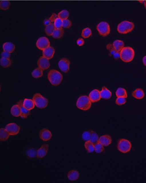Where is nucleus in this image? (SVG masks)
I'll return each instance as SVG.
<instances>
[{"label":"nucleus","instance_id":"obj_1","mask_svg":"<svg viewBox=\"0 0 146 183\" xmlns=\"http://www.w3.org/2000/svg\"><path fill=\"white\" fill-rule=\"evenodd\" d=\"M48 78L51 84L54 86H58L62 81L63 76L58 70L52 69L48 72Z\"/></svg>","mask_w":146,"mask_h":183},{"label":"nucleus","instance_id":"obj_2","mask_svg":"<svg viewBox=\"0 0 146 183\" xmlns=\"http://www.w3.org/2000/svg\"><path fill=\"white\" fill-rule=\"evenodd\" d=\"M135 57V51L131 47H124L120 52V58L123 62H131Z\"/></svg>","mask_w":146,"mask_h":183},{"label":"nucleus","instance_id":"obj_3","mask_svg":"<svg viewBox=\"0 0 146 183\" xmlns=\"http://www.w3.org/2000/svg\"><path fill=\"white\" fill-rule=\"evenodd\" d=\"M91 100L87 96H81L77 100V108L80 110L87 111L91 108Z\"/></svg>","mask_w":146,"mask_h":183},{"label":"nucleus","instance_id":"obj_4","mask_svg":"<svg viewBox=\"0 0 146 183\" xmlns=\"http://www.w3.org/2000/svg\"><path fill=\"white\" fill-rule=\"evenodd\" d=\"M135 27V25L133 22L128 21H123L117 26V32L122 34H126L132 32Z\"/></svg>","mask_w":146,"mask_h":183},{"label":"nucleus","instance_id":"obj_5","mask_svg":"<svg viewBox=\"0 0 146 183\" xmlns=\"http://www.w3.org/2000/svg\"><path fill=\"white\" fill-rule=\"evenodd\" d=\"M33 100L35 105L38 108L43 109L48 106V99L43 97L40 93H36L33 96Z\"/></svg>","mask_w":146,"mask_h":183},{"label":"nucleus","instance_id":"obj_6","mask_svg":"<svg viewBox=\"0 0 146 183\" xmlns=\"http://www.w3.org/2000/svg\"><path fill=\"white\" fill-rule=\"evenodd\" d=\"M131 143L128 139H121L117 144V149L123 153H126L131 150Z\"/></svg>","mask_w":146,"mask_h":183},{"label":"nucleus","instance_id":"obj_7","mask_svg":"<svg viewBox=\"0 0 146 183\" xmlns=\"http://www.w3.org/2000/svg\"><path fill=\"white\" fill-rule=\"evenodd\" d=\"M96 29L99 34L102 36H106L110 33V25L105 22H100L96 27Z\"/></svg>","mask_w":146,"mask_h":183},{"label":"nucleus","instance_id":"obj_8","mask_svg":"<svg viewBox=\"0 0 146 183\" xmlns=\"http://www.w3.org/2000/svg\"><path fill=\"white\" fill-rule=\"evenodd\" d=\"M36 45L38 49L43 51L45 48L50 46V43L47 37H41L37 41Z\"/></svg>","mask_w":146,"mask_h":183},{"label":"nucleus","instance_id":"obj_9","mask_svg":"<svg viewBox=\"0 0 146 183\" xmlns=\"http://www.w3.org/2000/svg\"><path fill=\"white\" fill-rule=\"evenodd\" d=\"M5 129L10 135H16L20 132V127L15 123H10L7 124Z\"/></svg>","mask_w":146,"mask_h":183},{"label":"nucleus","instance_id":"obj_10","mask_svg":"<svg viewBox=\"0 0 146 183\" xmlns=\"http://www.w3.org/2000/svg\"><path fill=\"white\" fill-rule=\"evenodd\" d=\"M70 64V62L69 60L66 58H63L60 59L59 61L58 67L64 73H67L69 70Z\"/></svg>","mask_w":146,"mask_h":183},{"label":"nucleus","instance_id":"obj_11","mask_svg":"<svg viewBox=\"0 0 146 183\" xmlns=\"http://www.w3.org/2000/svg\"><path fill=\"white\" fill-rule=\"evenodd\" d=\"M37 65L42 69L46 70L50 68V63L49 60L44 57H41L37 61Z\"/></svg>","mask_w":146,"mask_h":183},{"label":"nucleus","instance_id":"obj_12","mask_svg":"<svg viewBox=\"0 0 146 183\" xmlns=\"http://www.w3.org/2000/svg\"><path fill=\"white\" fill-rule=\"evenodd\" d=\"M40 139L44 141H48L51 139L52 133L46 128L42 129L39 134Z\"/></svg>","mask_w":146,"mask_h":183},{"label":"nucleus","instance_id":"obj_13","mask_svg":"<svg viewBox=\"0 0 146 183\" xmlns=\"http://www.w3.org/2000/svg\"><path fill=\"white\" fill-rule=\"evenodd\" d=\"M89 98L91 100L92 102L95 103L98 102L99 101H100V100L101 99V97H100V92L98 89H97L92 90L90 93V94L89 95Z\"/></svg>","mask_w":146,"mask_h":183},{"label":"nucleus","instance_id":"obj_14","mask_svg":"<svg viewBox=\"0 0 146 183\" xmlns=\"http://www.w3.org/2000/svg\"><path fill=\"white\" fill-rule=\"evenodd\" d=\"M99 142L102 144L104 147H107L110 145L112 142V137L109 135L101 136L99 139Z\"/></svg>","mask_w":146,"mask_h":183},{"label":"nucleus","instance_id":"obj_15","mask_svg":"<svg viewBox=\"0 0 146 183\" xmlns=\"http://www.w3.org/2000/svg\"><path fill=\"white\" fill-rule=\"evenodd\" d=\"M55 53V50L51 46H49L43 51V56L50 60L51 59Z\"/></svg>","mask_w":146,"mask_h":183},{"label":"nucleus","instance_id":"obj_16","mask_svg":"<svg viewBox=\"0 0 146 183\" xmlns=\"http://www.w3.org/2000/svg\"><path fill=\"white\" fill-rule=\"evenodd\" d=\"M20 109H21V116L20 117L22 119H26L30 114V110L27 109L23 106V102L22 100H20L18 103Z\"/></svg>","mask_w":146,"mask_h":183},{"label":"nucleus","instance_id":"obj_17","mask_svg":"<svg viewBox=\"0 0 146 183\" xmlns=\"http://www.w3.org/2000/svg\"><path fill=\"white\" fill-rule=\"evenodd\" d=\"M48 145L45 144L40 147L37 151V157L38 158H42L44 157L48 153Z\"/></svg>","mask_w":146,"mask_h":183},{"label":"nucleus","instance_id":"obj_18","mask_svg":"<svg viewBox=\"0 0 146 183\" xmlns=\"http://www.w3.org/2000/svg\"><path fill=\"white\" fill-rule=\"evenodd\" d=\"M100 95L101 98L108 100L111 98L112 93L109 89H108V88L104 86L102 87V91L100 92Z\"/></svg>","mask_w":146,"mask_h":183},{"label":"nucleus","instance_id":"obj_19","mask_svg":"<svg viewBox=\"0 0 146 183\" xmlns=\"http://www.w3.org/2000/svg\"><path fill=\"white\" fill-rule=\"evenodd\" d=\"M132 95L137 99H142L145 96V93L141 88H137L132 93Z\"/></svg>","mask_w":146,"mask_h":183},{"label":"nucleus","instance_id":"obj_20","mask_svg":"<svg viewBox=\"0 0 146 183\" xmlns=\"http://www.w3.org/2000/svg\"><path fill=\"white\" fill-rule=\"evenodd\" d=\"M10 112L12 116L15 117H20L21 116V109L18 104H16L11 108Z\"/></svg>","mask_w":146,"mask_h":183},{"label":"nucleus","instance_id":"obj_21","mask_svg":"<svg viewBox=\"0 0 146 183\" xmlns=\"http://www.w3.org/2000/svg\"><path fill=\"white\" fill-rule=\"evenodd\" d=\"M23 106L28 110H31L35 106L33 100L25 99L23 100Z\"/></svg>","mask_w":146,"mask_h":183},{"label":"nucleus","instance_id":"obj_22","mask_svg":"<svg viewBox=\"0 0 146 183\" xmlns=\"http://www.w3.org/2000/svg\"><path fill=\"white\" fill-rule=\"evenodd\" d=\"M3 49L4 51L8 52L11 53L15 50V45L11 42H6L3 45Z\"/></svg>","mask_w":146,"mask_h":183},{"label":"nucleus","instance_id":"obj_23","mask_svg":"<svg viewBox=\"0 0 146 183\" xmlns=\"http://www.w3.org/2000/svg\"><path fill=\"white\" fill-rule=\"evenodd\" d=\"M79 177V173L76 170H71L68 172V178L70 180L74 181L78 180Z\"/></svg>","mask_w":146,"mask_h":183},{"label":"nucleus","instance_id":"obj_24","mask_svg":"<svg viewBox=\"0 0 146 183\" xmlns=\"http://www.w3.org/2000/svg\"><path fill=\"white\" fill-rule=\"evenodd\" d=\"M10 135V134L6 130L5 128V129L4 128H1V129H0V139L1 141H7L9 139Z\"/></svg>","mask_w":146,"mask_h":183},{"label":"nucleus","instance_id":"obj_25","mask_svg":"<svg viewBox=\"0 0 146 183\" xmlns=\"http://www.w3.org/2000/svg\"><path fill=\"white\" fill-rule=\"evenodd\" d=\"M113 45L117 51L121 52L124 47V42L120 40H115L113 43Z\"/></svg>","mask_w":146,"mask_h":183},{"label":"nucleus","instance_id":"obj_26","mask_svg":"<svg viewBox=\"0 0 146 183\" xmlns=\"http://www.w3.org/2000/svg\"><path fill=\"white\" fill-rule=\"evenodd\" d=\"M55 30V27L54 23L51 22L46 26L45 31L48 36H52Z\"/></svg>","mask_w":146,"mask_h":183},{"label":"nucleus","instance_id":"obj_27","mask_svg":"<svg viewBox=\"0 0 146 183\" xmlns=\"http://www.w3.org/2000/svg\"><path fill=\"white\" fill-rule=\"evenodd\" d=\"M84 147L88 153H92L95 151V145L90 141H86Z\"/></svg>","mask_w":146,"mask_h":183},{"label":"nucleus","instance_id":"obj_28","mask_svg":"<svg viewBox=\"0 0 146 183\" xmlns=\"http://www.w3.org/2000/svg\"><path fill=\"white\" fill-rule=\"evenodd\" d=\"M63 34H64V30L62 28L61 29L55 28L52 36L55 39H59V38H61L63 36Z\"/></svg>","mask_w":146,"mask_h":183},{"label":"nucleus","instance_id":"obj_29","mask_svg":"<svg viewBox=\"0 0 146 183\" xmlns=\"http://www.w3.org/2000/svg\"><path fill=\"white\" fill-rule=\"evenodd\" d=\"M43 70L40 67L37 68L34 70L31 73V75L35 78H39L43 76Z\"/></svg>","mask_w":146,"mask_h":183},{"label":"nucleus","instance_id":"obj_30","mask_svg":"<svg viewBox=\"0 0 146 183\" xmlns=\"http://www.w3.org/2000/svg\"><path fill=\"white\" fill-rule=\"evenodd\" d=\"M116 95L117 98L119 97H123L127 98L128 97L127 91L123 88L120 87L118 88L116 92Z\"/></svg>","mask_w":146,"mask_h":183},{"label":"nucleus","instance_id":"obj_31","mask_svg":"<svg viewBox=\"0 0 146 183\" xmlns=\"http://www.w3.org/2000/svg\"><path fill=\"white\" fill-rule=\"evenodd\" d=\"M0 63L1 66H2L4 68H7L11 66V60L5 58H1L0 59Z\"/></svg>","mask_w":146,"mask_h":183},{"label":"nucleus","instance_id":"obj_32","mask_svg":"<svg viewBox=\"0 0 146 183\" xmlns=\"http://www.w3.org/2000/svg\"><path fill=\"white\" fill-rule=\"evenodd\" d=\"M92 35L91 30L89 28H85L82 30L81 33V36L84 38H87L91 36Z\"/></svg>","mask_w":146,"mask_h":183},{"label":"nucleus","instance_id":"obj_33","mask_svg":"<svg viewBox=\"0 0 146 183\" xmlns=\"http://www.w3.org/2000/svg\"><path fill=\"white\" fill-rule=\"evenodd\" d=\"M58 15V18L61 19L62 20L66 19L69 17V12L66 10H64L60 12Z\"/></svg>","mask_w":146,"mask_h":183},{"label":"nucleus","instance_id":"obj_34","mask_svg":"<svg viewBox=\"0 0 146 183\" xmlns=\"http://www.w3.org/2000/svg\"><path fill=\"white\" fill-rule=\"evenodd\" d=\"M90 132H91V137H90V141L95 145V144L98 142L99 138L98 135L95 132H93L92 131H91Z\"/></svg>","mask_w":146,"mask_h":183},{"label":"nucleus","instance_id":"obj_35","mask_svg":"<svg viewBox=\"0 0 146 183\" xmlns=\"http://www.w3.org/2000/svg\"><path fill=\"white\" fill-rule=\"evenodd\" d=\"M10 5V2L9 1H1L0 3V7L1 9L2 10H7Z\"/></svg>","mask_w":146,"mask_h":183},{"label":"nucleus","instance_id":"obj_36","mask_svg":"<svg viewBox=\"0 0 146 183\" xmlns=\"http://www.w3.org/2000/svg\"><path fill=\"white\" fill-rule=\"evenodd\" d=\"M104 150V146L99 142H97L96 144H95V151L96 153H100L102 152Z\"/></svg>","mask_w":146,"mask_h":183},{"label":"nucleus","instance_id":"obj_37","mask_svg":"<svg viewBox=\"0 0 146 183\" xmlns=\"http://www.w3.org/2000/svg\"><path fill=\"white\" fill-rule=\"evenodd\" d=\"M106 48H107V49L110 51L109 55L110 56H112V55L113 56L114 54L117 52V50L115 49V48H114L113 44L109 43V44H107L106 46Z\"/></svg>","mask_w":146,"mask_h":183},{"label":"nucleus","instance_id":"obj_38","mask_svg":"<svg viewBox=\"0 0 146 183\" xmlns=\"http://www.w3.org/2000/svg\"><path fill=\"white\" fill-rule=\"evenodd\" d=\"M62 21L63 20L60 18H58L54 22V24L56 29H61L62 28Z\"/></svg>","mask_w":146,"mask_h":183},{"label":"nucleus","instance_id":"obj_39","mask_svg":"<svg viewBox=\"0 0 146 183\" xmlns=\"http://www.w3.org/2000/svg\"><path fill=\"white\" fill-rule=\"evenodd\" d=\"M72 26V22L68 19H63L62 21V27L65 28H69Z\"/></svg>","mask_w":146,"mask_h":183},{"label":"nucleus","instance_id":"obj_40","mask_svg":"<svg viewBox=\"0 0 146 183\" xmlns=\"http://www.w3.org/2000/svg\"><path fill=\"white\" fill-rule=\"evenodd\" d=\"M82 139H84L85 141H90V137H91V132H90V131L84 132L82 134Z\"/></svg>","mask_w":146,"mask_h":183},{"label":"nucleus","instance_id":"obj_41","mask_svg":"<svg viewBox=\"0 0 146 183\" xmlns=\"http://www.w3.org/2000/svg\"><path fill=\"white\" fill-rule=\"evenodd\" d=\"M115 103L116 104L119 105V106H121V105H123L125 103H126V99L125 98L123 97H119V98H117L116 101H115Z\"/></svg>","mask_w":146,"mask_h":183},{"label":"nucleus","instance_id":"obj_42","mask_svg":"<svg viewBox=\"0 0 146 183\" xmlns=\"http://www.w3.org/2000/svg\"><path fill=\"white\" fill-rule=\"evenodd\" d=\"M36 153V151H35L33 149L28 151V155L30 157H35Z\"/></svg>","mask_w":146,"mask_h":183},{"label":"nucleus","instance_id":"obj_43","mask_svg":"<svg viewBox=\"0 0 146 183\" xmlns=\"http://www.w3.org/2000/svg\"><path fill=\"white\" fill-rule=\"evenodd\" d=\"M1 57H2V58L10 59V53L4 51L1 54Z\"/></svg>","mask_w":146,"mask_h":183},{"label":"nucleus","instance_id":"obj_44","mask_svg":"<svg viewBox=\"0 0 146 183\" xmlns=\"http://www.w3.org/2000/svg\"><path fill=\"white\" fill-rule=\"evenodd\" d=\"M58 18V15L55 13H53V15H52L51 17L50 18V20L51 22H55V20Z\"/></svg>","mask_w":146,"mask_h":183},{"label":"nucleus","instance_id":"obj_45","mask_svg":"<svg viewBox=\"0 0 146 183\" xmlns=\"http://www.w3.org/2000/svg\"><path fill=\"white\" fill-rule=\"evenodd\" d=\"M84 40L82 39V38H79L77 41V43L79 46H82L84 44Z\"/></svg>","mask_w":146,"mask_h":183},{"label":"nucleus","instance_id":"obj_46","mask_svg":"<svg viewBox=\"0 0 146 183\" xmlns=\"http://www.w3.org/2000/svg\"><path fill=\"white\" fill-rule=\"evenodd\" d=\"M114 58L116 60L120 58V52L117 51L113 55Z\"/></svg>","mask_w":146,"mask_h":183},{"label":"nucleus","instance_id":"obj_47","mask_svg":"<svg viewBox=\"0 0 146 183\" xmlns=\"http://www.w3.org/2000/svg\"><path fill=\"white\" fill-rule=\"evenodd\" d=\"M50 23H51V21H50V19H46L45 21H44V24L45 25H46V26H47L48 25V24H50Z\"/></svg>","mask_w":146,"mask_h":183},{"label":"nucleus","instance_id":"obj_48","mask_svg":"<svg viewBox=\"0 0 146 183\" xmlns=\"http://www.w3.org/2000/svg\"><path fill=\"white\" fill-rule=\"evenodd\" d=\"M143 62L145 66H146V55L145 56L143 59Z\"/></svg>","mask_w":146,"mask_h":183},{"label":"nucleus","instance_id":"obj_49","mask_svg":"<svg viewBox=\"0 0 146 183\" xmlns=\"http://www.w3.org/2000/svg\"><path fill=\"white\" fill-rule=\"evenodd\" d=\"M144 5H145V7L146 9V1H144Z\"/></svg>","mask_w":146,"mask_h":183}]
</instances>
